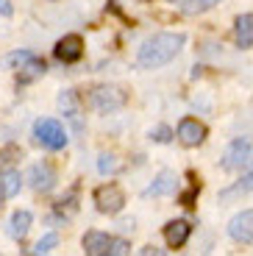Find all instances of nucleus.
<instances>
[{"label": "nucleus", "instance_id": "f257e3e1", "mask_svg": "<svg viewBox=\"0 0 253 256\" xmlns=\"http://www.w3.org/2000/svg\"><path fill=\"white\" fill-rule=\"evenodd\" d=\"M184 42H186V36L181 31L153 34V36H148L140 45V50H136V64H140L142 70H158V67L170 64L181 53Z\"/></svg>", "mask_w": 253, "mask_h": 256}, {"label": "nucleus", "instance_id": "f03ea898", "mask_svg": "<svg viewBox=\"0 0 253 256\" xmlns=\"http://www.w3.org/2000/svg\"><path fill=\"white\" fill-rule=\"evenodd\" d=\"M34 140L44 150H62V148H67L70 136H67V131H64V126L58 120H53V117H39L34 122Z\"/></svg>", "mask_w": 253, "mask_h": 256}, {"label": "nucleus", "instance_id": "7ed1b4c3", "mask_svg": "<svg viewBox=\"0 0 253 256\" xmlns=\"http://www.w3.org/2000/svg\"><path fill=\"white\" fill-rule=\"evenodd\" d=\"M248 164H253V140L250 136H236L222 150L220 167L231 173V170H245Z\"/></svg>", "mask_w": 253, "mask_h": 256}, {"label": "nucleus", "instance_id": "20e7f679", "mask_svg": "<svg viewBox=\"0 0 253 256\" xmlns=\"http://www.w3.org/2000/svg\"><path fill=\"white\" fill-rule=\"evenodd\" d=\"M128 103V95L120 86H95L89 92V106L98 112V114H114L120 112Z\"/></svg>", "mask_w": 253, "mask_h": 256}, {"label": "nucleus", "instance_id": "39448f33", "mask_svg": "<svg viewBox=\"0 0 253 256\" xmlns=\"http://www.w3.org/2000/svg\"><path fill=\"white\" fill-rule=\"evenodd\" d=\"M92 200H95L100 214H117V212H122V206H126V192L114 184V181H106V184L95 186Z\"/></svg>", "mask_w": 253, "mask_h": 256}, {"label": "nucleus", "instance_id": "423d86ee", "mask_svg": "<svg viewBox=\"0 0 253 256\" xmlns=\"http://www.w3.org/2000/svg\"><path fill=\"white\" fill-rule=\"evenodd\" d=\"M176 136H178V142H181L184 148H198V145L206 142L209 128H206V122L198 120V117H184V120L178 122V128H176Z\"/></svg>", "mask_w": 253, "mask_h": 256}, {"label": "nucleus", "instance_id": "0eeeda50", "mask_svg": "<svg viewBox=\"0 0 253 256\" xmlns=\"http://www.w3.org/2000/svg\"><path fill=\"white\" fill-rule=\"evenodd\" d=\"M26 181L31 184L34 192H50L53 186H56V170H53V164H48V162H36V164L28 167V176Z\"/></svg>", "mask_w": 253, "mask_h": 256}, {"label": "nucleus", "instance_id": "6e6552de", "mask_svg": "<svg viewBox=\"0 0 253 256\" xmlns=\"http://www.w3.org/2000/svg\"><path fill=\"white\" fill-rule=\"evenodd\" d=\"M228 237L240 245L253 242V209H242L240 214L228 220Z\"/></svg>", "mask_w": 253, "mask_h": 256}, {"label": "nucleus", "instance_id": "1a4fd4ad", "mask_svg": "<svg viewBox=\"0 0 253 256\" xmlns=\"http://www.w3.org/2000/svg\"><path fill=\"white\" fill-rule=\"evenodd\" d=\"M53 56H56L62 64L81 62V56H84V39L78 36V34H67V36H62L56 42V48H53Z\"/></svg>", "mask_w": 253, "mask_h": 256}, {"label": "nucleus", "instance_id": "9d476101", "mask_svg": "<svg viewBox=\"0 0 253 256\" xmlns=\"http://www.w3.org/2000/svg\"><path fill=\"white\" fill-rule=\"evenodd\" d=\"M164 242H167V248H184L186 245V240L192 237V223L190 220H170V223L164 226Z\"/></svg>", "mask_w": 253, "mask_h": 256}, {"label": "nucleus", "instance_id": "9b49d317", "mask_svg": "<svg viewBox=\"0 0 253 256\" xmlns=\"http://www.w3.org/2000/svg\"><path fill=\"white\" fill-rule=\"evenodd\" d=\"M176 190H178V176L172 173V170H162V173L156 176V181L145 190V198H164V195H176Z\"/></svg>", "mask_w": 253, "mask_h": 256}, {"label": "nucleus", "instance_id": "f8f14e48", "mask_svg": "<svg viewBox=\"0 0 253 256\" xmlns=\"http://www.w3.org/2000/svg\"><path fill=\"white\" fill-rule=\"evenodd\" d=\"M112 240L106 231H86L81 240L84 245V254L86 256H108V248H112Z\"/></svg>", "mask_w": 253, "mask_h": 256}, {"label": "nucleus", "instance_id": "ddd939ff", "mask_svg": "<svg viewBox=\"0 0 253 256\" xmlns=\"http://www.w3.org/2000/svg\"><path fill=\"white\" fill-rule=\"evenodd\" d=\"M31 223H34V214L28 209H17L12 214V218H8V237L12 240H17V242H22V240H26V234L28 231H31Z\"/></svg>", "mask_w": 253, "mask_h": 256}, {"label": "nucleus", "instance_id": "4468645a", "mask_svg": "<svg viewBox=\"0 0 253 256\" xmlns=\"http://www.w3.org/2000/svg\"><path fill=\"white\" fill-rule=\"evenodd\" d=\"M234 42L242 48V50L253 48V12L236 17V22H234Z\"/></svg>", "mask_w": 253, "mask_h": 256}, {"label": "nucleus", "instance_id": "2eb2a0df", "mask_svg": "<svg viewBox=\"0 0 253 256\" xmlns=\"http://www.w3.org/2000/svg\"><path fill=\"white\" fill-rule=\"evenodd\" d=\"M44 72H48L44 58L34 56V58H28V62L17 70V84H31V81H36V78H42Z\"/></svg>", "mask_w": 253, "mask_h": 256}, {"label": "nucleus", "instance_id": "dca6fc26", "mask_svg": "<svg viewBox=\"0 0 253 256\" xmlns=\"http://www.w3.org/2000/svg\"><path fill=\"white\" fill-rule=\"evenodd\" d=\"M58 109L64 112V117L67 120H72V126L81 131V117H78V98L72 90H64L62 95H58Z\"/></svg>", "mask_w": 253, "mask_h": 256}, {"label": "nucleus", "instance_id": "f3484780", "mask_svg": "<svg viewBox=\"0 0 253 256\" xmlns=\"http://www.w3.org/2000/svg\"><path fill=\"white\" fill-rule=\"evenodd\" d=\"M20 186H22V176H20V170H14V167L0 170V190H3L6 200L14 198V195H20Z\"/></svg>", "mask_w": 253, "mask_h": 256}, {"label": "nucleus", "instance_id": "a211bd4d", "mask_svg": "<svg viewBox=\"0 0 253 256\" xmlns=\"http://www.w3.org/2000/svg\"><path fill=\"white\" fill-rule=\"evenodd\" d=\"M248 192H253V170L242 176L236 184H231V186H226V190H220V200H234V198H242V195H248Z\"/></svg>", "mask_w": 253, "mask_h": 256}, {"label": "nucleus", "instance_id": "6ab92c4d", "mask_svg": "<svg viewBox=\"0 0 253 256\" xmlns=\"http://www.w3.org/2000/svg\"><path fill=\"white\" fill-rule=\"evenodd\" d=\"M28 58H34L31 50H12V53H6V56L0 58V67H6V70H12V67H14V70H20Z\"/></svg>", "mask_w": 253, "mask_h": 256}, {"label": "nucleus", "instance_id": "aec40b11", "mask_svg": "<svg viewBox=\"0 0 253 256\" xmlns=\"http://www.w3.org/2000/svg\"><path fill=\"white\" fill-rule=\"evenodd\" d=\"M220 0H190V3H184L181 12L186 14V17H195V14H206L209 8H214Z\"/></svg>", "mask_w": 253, "mask_h": 256}, {"label": "nucleus", "instance_id": "412c9836", "mask_svg": "<svg viewBox=\"0 0 253 256\" xmlns=\"http://www.w3.org/2000/svg\"><path fill=\"white\" fill-rule=\"evenodd\" d=\"M117 170H120V162H117L114 154H100L98 156V173L100 176H114Z\"/></svg>", "mask_w": 253, "mask_h": 256}, {"label": "nucleus", "instance_id": "4be33fe9", "mask_svg": "<svg viewBox=\"0 0 253 256\" xmlns=\"http://www.w3.org/2000/svg\"><path fill=\"white\" fill-rule=\"evenodd\" d=\"M56 245H58V234H56V231H48V234H44V237L39 240V242L34 245V248H31V254H36V256L50 254V250L56 248Z\"/></svg>", "mask_w": 253, "mask_h": 256}, {"label": "nucleus", "instance_id": "5701e85b", "mask_svg": "<svg viewBox=\"0 0 253 256\" xmlns=\"http://www.w3.org/2000/svg\"><path fill=\"white\" fill-rule=\"evenodd\" d=\"M198 192H200V181H195V176H192V186L186 192H181V195H178V204L186 206V209H192V206H195V200H198Z\"/></svg>", "mask_w": 253, "mask_h": 256}, {"label": "nucleus", "instance_id": "b1692460", "mask_svg": "<svg viewBox=\"0 0 253 256\" xmlns=\"http://www.w3.org/2000/svg\"><path fill=\"white\" fill-rule=\"evenodd\" d=\"M22 156V150H20L17 145H6L3 150H0V170H6V167H12L14 162Z\"/></svg>", "mask_w": 253, "mask_h": 256}, {"label": "nucleus", "instance_id": "393cba45", "mask_svg": "<svg viewBox=\"0 0 253 256\" xmlns=\"http://www.w3.org/2000/svg\"><path fill=\"white\" fill-rule=\"evenodd\" d=\"M172 136H176V134H172V128H170V126H156V128H150V140L158 142V145H167Z\"/></svg>", "mask_w": 253, "mask_h": 256}, {"label": "nucleus", "instance_id": "a878e982", "mask_svg": "<svg viewBox=\"0 0 253 256\" xmlns=\"http://www.w3.org/2000/svg\"><path fill=\"white\" fill-rule=\"evenodd\" d=\"M128 254H131V242L122 237H114L112 248H108V256H128Z\"/></svg>", "mask_w": 253, "mask_h": 256}, {"label": "nucleus", "instance_id": "bb28decb", "mask_svg": "<svg viewBox=\"0 0 253 256\" xmlns=\"http://www.w3.org/2000/svg\"><path fill=\"white\" fill-rule=\"evenodd\" d=\"M0 14H3V17H12V14H14L12 0H0Z\"/></svg>", "mask_w": 253, "mask_h": 256}, {"label": "nucleus", "instance_id": "cd10ccee", "mask_svg": "<svg viewBox=\"0 0 253 256\" xmlns=\"http://www.w3.org/2000/svg\"><path fill=\"white\" fill-rule=\"evenodd\" d=\"M142 256H150V254H164V250H158V248H153V245H148V248H142L140 250Z\"/></svg>", "mask_w": 253, "mask_h": 256}, {"label": "nucleus", "instance_id": "c85d7f7f", "mask_svg": "<svg viewBox=\"0 0 253 256\" xmlns=\"http://www.w3.org/2000/svg\"><path fill=\"white\" fill-rule=\"evenodd\" d=\"M3 200H6V195H3V190H0V209H3Z\"/></svg>", "mask_w": 253, "mask_h": 256}, {"label": "nucleus", "instance_id": "c756f323", "mask_svg": "<svg viewBox=\"0 0 253 256\" xmlns=\"http://www.w3.org/2000/svg\"><path fill=\"white\" fill-rule=\"evenodd\" d=\"M167 3H181V0H167Z\"/></svg>", "mask_w": 253, "mask_h": 256}, {"label": "nucleus", "instance_id": "7c9ffc66", "mask_svg": "<svg viewBox=\"0 0 253 256\" xmlns=\"http://www.w3.org/2000/svg\"><path fill=\"white\" fill-rule=\"evenodd\" d=\"M142 3H145V0H142Z\"/></svg>", "mask_w": 253, "mask_h": 256}]
</instances>
